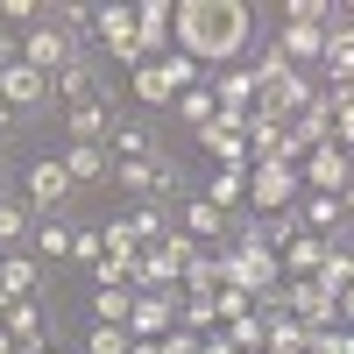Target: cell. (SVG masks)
Wrapping results in <instances>:
<instances>
[{
    "mask_svg": "<svg viewBox=\"0 0 354 354\" xmlns=\"http://www.w3.org/2000/svg\"><path fill=\"white\" fill-rule=\"evenodd\" d=\"M241 43H248V8L241 0H185L177 8V50L192 64L227 71V57H241Z\"/></svg>",
    "mask_w": 354,
    "mask_h": 354,
    "instance_id": "1",
    "label": "cell"
},
{
    "mask_svg": "<svg viewBox=\"0 0 354 354\" xmlns=\"http://www.w3.org/2000/svg\"><path fill=\"white\" fill-rule=\"evenodd\" d=\"M305 106H312V85L290 71L283 57H277V43H270V50H262V64H255V121H283V128H290Z\"/></svg>",
    "mask_w": 354,
    "mask_h": 354,
    "instance_id": "2",
    "label": "cell"
},
{
    "mask_svg": "<svg viewBox=\"0 0 354 354\" xmlns=\"http://www.w3.org/2000/svg\"><path fill=\"white\" fill-rule=\"evenodd\" d=\"M192 255H198L192 234H163L156 248H142V262H135V290H177Z\"/></svg>",
    "mask_w": 354,
    "mask_h": 354,
    "instance_id": "3",
    "label": "cell"
},
{
    "mask_svg": "<svg viewBox=\"0 0 354 354\" xmlns=\"http://www.w3.org/2000/svg\"><path fill=\"white\" fill-rule=\"evenodd\" d=\"M298 198H305V177L290 170V163H248V205H262V220L290 213Z\"/></svg>",
    "mask_w": 354,
    "mask_h": 354,
    "instance_id": "4",
    "label": "cell"
},
{
    "mask_svg": "<svg viewBox=\"0 0 354 354\" xmlns=\"http://www.w3.org/2000/svg\"><path fill=\"white\" fill-rule=\"evenodd\" d=\"M71 57H78V43H71L64 28L50 21V8H43V21L21 36V64H28V71H43V78H57V71L71 64Z\"/></svg>",
    "mask_w": 354,
    "mask_h": 354,
    "instance_id": "5",
    "label": "cell"
},
{
    "mask_svg": "<svg viewBox=\"0 0 354 354\" xmlns=\"http://www.w3.org/2000/svg\"><path fill=\"white\" fill-rule=\"evenodd\" d=\"M198 149L220 170H248V113H220V121L198 128Z\"/></svg>",
    "mask_w": 354,
    "mask_h": 354,
    "instance_id": "6",
    "label": "cell"
},
{
    "mask_svg": "<svg viewBox=\"0 0 354 354\" xmlns=\"http://www.w3.org/2000/svg\"><path fill=\"white\" fill-rule=\"evenodd\" d=\"M177 312H185V298L177 290H135V312H128V340H163L177 326Z\"/></svg>",
    "mask_w": 354,
    "mask_h": 354,
    "instance_id": "7",
    "label": "cell"
},
{
    "mask_svg": "<svg viewBox=\"0 0 354 354\" xmlns=\"http://www.w3.org/2000/svg\"><path fill=\"white\" fill-rule=\"evenodd\" d=\"M93 36L121 57V64H149V57H142V36H135V8H93Z\"/></svg>",
    "mask_w": 354,
    "mask_h": 354,
    "instance_id": "8",
    "label": "cell"
},
{
    "mask_svg": "<svg viewBox=\"0 0 354 354\" xmlns=\"http://www.w3.org/2000/svg\"><path fill=\"white\" fill-rule=\"evenodd\" d=\"M347 185H354V156H347V149H333V142H326V149H312V156H305V192L340 198Z\"/></svg>",
    "mask_w": 354,
    "mask_h": 354,
    "instance_id": "9",
    "label": "cell"
},
{
    "mask_svg": "<svg viewBox=\"0 0 354 354\" xmlns=\"http://www.w3.org/2000/svg\"><path fill=\"white\" fill-rule=\"evenodd\" d=\"M71 192H78V185H71V170L57 163V156H36V163H28V205H36V213H57Z\"/></svg>",
    "mask_w": 354,
    "mask_h": 354,
    "instance_id": "10",
    "label": "cell"
},
{
    "mask_svg": "<svg viewBox=\"0 0 354 354\" xmlns=\"http://www.w3.org/2000/svg\"><path fill=\"white\" fill-rule=\"evenodd\" d=\"M135 36H142V57H170V36H177V8L170 0H142L135 8Z\"/></svg>",
    "mask_w": 354,
    "mask_h": 354,
    "instance_id": "11",
    "label": "cell"
},
{
    "mask_svg": "<svg viewBox=\"0 0 354 354\" xmlns=\"http://www.w3.org/2000/svg\"><path fill=\"white\" fill-rule=\"evenodd\" d=\"M43 100H50V78L28 71L21 57H15V64L0 71V106H8V113H28V106H43Z\"/></svg>",
    "mask_w": 354,
    "mask_h": 354,
    "instance_id": "12",
    "label": "cell"
},
{
    "mask_svg": "<svg viewBox=\"0 0 354 354\" xmlns=\"http://www.w3.org/2000/svg\"><path fill=\"white\" fill-rule=\"evenodd\" d=\"M326 71H333V85H354V15H340L333 8V21H326Z\"/></svg>",
    "mask_w": 354,
    "mask_h": 354,
    "instance_id": "13",
    "label": "cell"
},
{
    "mask_svg": "<svg viewBox=\"0 0 354 354\" xmlns=\"http://www.w3.org/2000/svg\"><path fill=\"white\" fill-rule=\"evenodd\" d=\"M205 93L220 100V113H255V71L227 64V71H213V78H205Z\"/></svg>",
    "mask_w": 354,
    "mask_h": 354,
    "instance_id": "14",
    "label": "cell"
},
{
    "mask_svg": "<svg viewBox=\"0 0 354 354\" xmlns=\"http://www.w3.org/2000/svg\"><path fill=\"white\" fill-rule=\"evenodd\" d=\"M0 305H36V255H0Z\"/></svg>",
    "mask_w": 354,
    "mask_h": 354,
    "instance_id": "15",
    "label": "cell"
},
{
    "mask_svg": "<svg viewBox=\"0 0 354 354\" xmlns=\"http://www.w3.org/2000/svg\"><path fill=\"white\" fill-rule=\"evenodd\" d=\"M290 135H298V149H305V156H312V149H326V142H333V100H312L298 121H290Z\"/></svg>",
    "mask_w": 354,
    "mask_h": 354,
    "instance_id": "16",
    "label": "cell"
},
{
    "mask_svg": "<svg viewBox=\"0 0 354 354\" xmlns=\"http://www.w3.org/2000/svg\"><path fill=\"white\" fill-rule=\"evenodd\" d=\"M340 220H347L340 198H326V192H305V198H298V227L319 234V241H326V234H340Z\"/></svg>",
    "mask_w": 354,
    "mask_h": 354,
    "instance_id": "17",
    "label": "cell"
},
{
    "mask_svg": "<svg viewBox=\"0 0 354 354\" xmlns=\"http://www.w3.org/2000/svg\"><path fill=\"white\" fill-rule=\"evenodd\" d=\"M50 93L64 100V106H85V100L100 93V78H93V64H85V57H71V64H64V71L50 78Z\"/></svg>",
    "mask_w": 354,
    "mask_h": 354,
    "instance_id": "18",
    "label": "cell"
},
{
    "mask_svg": "<svg viewBox=\"0 0 354 354\" xmlns=\"http://www.w3.org/2000/svg\"><path fill=\"white\" fill-rule=\"evenodd\" d=\"M57 163L71 170V185H100V177H106V142H71Z\"/></svg>",
    "mask_w": 354,
    "mask_h": 354,
    "instance_id": "19",
    "label": "cell"
},
{
    "mask_svg": "<svg viewBox=\"0 0 354 354\" xmlns=\"http://www.w3.org/2000/svg\"><path fill=\"white\" fill-rule=\"evenodd\" d=\"M64 128H71V142H106V135H113V113H106L100 100H85V106H71Z\"/></svg>",
    "mask_w": 354,
    "mask_h": 354,
    "instance_id": "20",
    "label": "cell"
},
{
    "mask_svg": "<svg viewBox=\"0 0 354 354\" xmlns=\"http://www.w3.org/2000/svg\"><path fill=\"white\" fill-rule=\"evenodd\" d=\"M205 205H220V213H234V205L248 198V170H213V185L198 192Z\"/></svg>",
    "mask_w": 354,
    "mask_h": 354,
    "instance_id": "21",
    "label": "cell"
},
{
    "mask_svg": "<svg viewBox=\"0 0 354 354\" xmlns=\"http://www.w3.org/2000/svg\"><path fill=\"white\" fill-rule=\"evenodd\" d=\"M177 234L213 241V234H227V213H220V205H205V198H185V227H177Z\"/></svg>",
    "mask_w": 354,
    "mask_h": 354,
    "instance_id": "22",
    "label": "cell"
},
{
    "mask_svg": "<svg viewBox=\"0 0 354 354\" xmlns=\"http://www.w3.org/2000/svg\"><path fill=\"white\" fill-rule=\"evenodd\" d=\"M262 347H270V354H312V333H305L290 312H277V319H270V340H262Z\"/></svg>",
    "mask_w": 354,
    "mask_h": 354,
    "instance_id": "23",
    "label": "cell"
},
{
    "mask_svg": "<svg viewBox=\"0 0 354 354\" xmlns=\"http://www.w3.org/2000/svg\"><path fill=\"white\" fill-rule=\"evenodd\" d=\"M149 149H156V142H149L142 121H113V156H121V163H142Z\"/></svg>",
    "mask_w": 354,
    "mask_h": 354,
    "instance_id": "24",
    "label": "cell"
},
{
    "mask_svg": "<svg viewBox=\"0 0 354 354\" xmlns=\"http://www.w3.org/2000/svg\"><path fill=\"white\" fill-rule=\"evenodd\" d=\"M177 113H185V128L198 135L205 121H220V100H213V93H205V85H192V93H177Z\"/></svg>",
    "mask_w": 354,
    "mask_h": 354,
    "instance_id": "25",
    "label": "cell"
},
{
    "mask_svg": "<svg viewBox=\"0 0 354 354\" xmlns=\"http://www.w3.org/2000/svg\"><path fill=\"white\" fill-rule=\"evenodd\" d=\"M319 290H333V298H340V290L354 283V255L347 248H326V262H319V277H312Z\"/></svg>",
    "mask_w": 354,
    "mask_h": 354,
    "instance_id": "26",
    "label": "cell"
},
{
    "mask_svg": "<svg viewBox=\"0 0 354 354\" xmlns=\"http://www.w3.org/2000/svg\"><path fill=\"white\" fill-rule=\"evenodd\" d=\"M93 326H128V312H135V290H100V298H93Z\"/></svg>",
    "mask_w": 354,
    "mask_h": 354,
    "instance_id": "27",
    "label": "cell"
},
{
    "mask_svg": "<svg viewBox=\"0 0 354 354\" xmlns=\"http://www.w3.org/2000/svg\"><path fill=\"white\" fill-rule=\"evenodd\" d=\"M128 234H135V248H156L163 234H170V220H163V205H142V213L128 220Z\"/></svg>",
    "mask_w": 354,
    "mask_h": 354,
    "instance_id": "28",
    "label": "cell"
},
{
    "mask_svg": "<svg viewBox=\"0 0 354 354\" xmlns=\"http://www.w3.org/2000/svg\"><path fill=\"white\" fill-rule=\"evenodd\" d=\"M283 21H290V28H326V21H333V8H326V0H290Z\"/></svg>",
    "mask_w": 354,
    "mask_h": 354,
    "instance_id": "29",
    "label": "cell"
},
{
    "mask_svg": "<svg viewBox=\"0 0 354 354\" xmlns=\"http://www.w3.org/2000/svg\"><path fill=\"white\" fill-rule=\"evenodd\" d=\"M85 354H135V340H128V326H93Z\"/></svg>",
    "mask_w": 354,
    "mask_h": 354,
    "instance_id": "30",
    "label": "cell"
},
{
    "mask_svg": "<svg viewBox=\"0 0 354 354\" xmlns=\"http://www.w3.org/2000/svg\"><path fill=\"white\" fill-rule=\"evenodd\" d=\"M21 234H28V205L0 198V255H8V241H21Z\"/></svg>",
    "mask_w": 354,
    "mask_h": 354,
    "instance_id": "31",
    "label": "cell"
},
{
    "mask_svg": "<svg viewBox=\"0 0 354 354\" xmlns=\"http://www.w3.org/2000/svg\"><path fill=\"white\" fill-rule=\"evenodd\" d=\"M36 255H57V262H71V234L57 227V220H43V227H36Z\"/></svg>",
    "mask_w": 354,
    "mask_h": 354,
    "instance_id": "32",
    "label": "cell"
},
{
    "mask_svg": "<svg viewBox=\"0 0 354 354\" xmlns=\"http://www.w3.org/2000/svg\"><path fill=\"white\" fill-rule=\"evenodd\" d=\"M213 312H220V326H234V319H248V312H255V298H241V290H227V283H220Z\"/></svg>",
    "mask_w": 354,
    "mask_h": 354,
    "instance_id": "33",
    "label": "cell"
},
{
    "mask_svg": "<svg viewBox=\"0 0 354 354\" xmlns=\"http://www.w3.org/2000/svg\"><path fill=\"white\" fill-rule=\"evenodd\" d=\"M156 354H198V333H185V326H170V333L156 340Z\"/></svg>",
    "mask_w": 354,
    "mask_h": 354,
    "instance_id": "34",
    "label": "cell"
},
{
    "mask_svg": "<svg viewBox=\"0 0 354 354\" xmlns=\"http://www.w3.org/2000/svg\"><path fill=\"white\" fill-rule=\"evenodd\" d=\"M0 21H28V28H36L43 8H36V0H0Z\"/></svg>",
    "mask_w": 354,
    "mask_h": 354,
    "instance_id": "35",
    "label": "cell"
},
{
    "mask_svg": "<svg viewBox=\"0 0 354 354\" xmlns=\"http://www.w3.org/2000/svg\"><path fill=\"white\" fill-rule=\"evenodd\" d=\"M71 262H100V234H93V227L71 234Z\"/></svg>",
    "mask_w": 354,
    "mask_h": 354,
    "instance_id": "36",
    "label": "cell"
},
{
    "mask_svg": "<svg viewBox=\"0 0 354 354\" xmlns=\"http://www.w3.org/2000/svg\"><path fill=\"white\" fill-rule=\"evenodd\" d=\"M15 57H21V36H8V28H0V71H8Z\"/></svg>",
    "mask_w": 354,
    "mask_h": 354,
    "instance_id": "37",
    "label": "cell"
},
{
    "mask_svg": "<svg viewBox=\"0 0 354 354\" xmlns=\"http://www.w3.org/2000/svg\"><path fill=\"white\" fill-rule=\"evenodd\" d=\"M198 354H234V347H227L220 333H205V340H198Z\"/></svg>",
    "mask_w": 354,
    "mask_h": 354,
    "instance_id": "38",
    "label": "cell"
},
{
    "mask_svg": "<svg viewBox=\"0 0 354 354\" xmlns=\"http://www.w3.org/2000/svg\"><path fill=\"white\" fill-rule=\"evenodd\" d=\"M340 319H347V326H354V283L340 290Z\"/></svg>",
    "mask_w": 354,
    "mask_h": 354,
    "instance_id": "39",
    "label": "cell"
},
{
    "mask_svg": "<svg viewBox=\"0 0 354 354\" xmlns=\"http://www.w3.org/2000/svg\"><path fill=\"white\" fill-rule=\"evenodd\" d=\"M340 213H354V185H347V192H340Z\"/></svg>",
    "mask_w": 354,
    "mask_h": 354,
    "instance_id": "40",
    "label": "cell"
},
{
    "mask_svg": "<svg viewBox=\"0 0 354 354\" xmlns=\"http://www.w3.org/2000/svg\"><path fill=\"white\" fill-rule=\"evenodd\" d=\"M0 198H8V163H0Z\"/></svg>",
    "mask_w": 354,
    "mask_h": 354,
    "instance_id": "41",
    "label": "cell"
},
{
    "mask_svg": "<svg viewBox=\"0 0 354 354\" xmlns=\"http://www.w3.org/2000/svg\"><path fill=\"white\" fill-rule=\"evenodd\" d=\"M135 354H156V347H149V340H135Z\"/></svg>",
    "mask_w": 354,
    "mask_h": 354,
    "instance_id": "42",
    "label": "cell"
},
{
    "mask_svg": "<svg viewBox=\"0 0 354 354\" xmlns=\"http://www.w3.org/2000/svg\"><path fill=\"white\" fill-rule=\"evenodd\" d=\"M347 255H354V234H347Z\"/></svg>",
    "mask_w": 354,
    "mask_h": 354,
    "instance_id": "43",
    "label": "cell"
},
{
    "mask_svg": "<svg viewBox=\"0 0 354 354\" xmlns=\"http://www.w3.org/2000/svg\"><path fill=\"white\" fill-rule=\"evenodd\" d=\"M43 354H64V347H43Z\"/></svg>",
    "mask_w": 354,
    "mask_h": 354,
    "instance_id": "44",
    "label": "cell"
},
{
    "mask_svg": "<svg viewBox=\"0 0 354 354\" xmlns=\"http://www.w3.org/2000/svg\"><path fill=\"white\" fill-rule=\"evenodd\" d=\"M0 163H8V149H0Z\"/></svg>",
    "mask_w": 354,
    "mask_h": 354,
    "instance_id": "45",
    "label": "cell"
},
{
    "mask_svg": "<svg viewBox=\"0 0 354 354\" xmlns=\"http://www.w3.org/2000/svg\"><path fill=\"white\" fill-rule=\"evenodd\" d=\"M0 312H8V305H0Z\"/></svg>",
    "mask_w": 354,
    "mask_h": 354,
    "instance_id": "46",
    "label": "cell"
}]
</instances>
